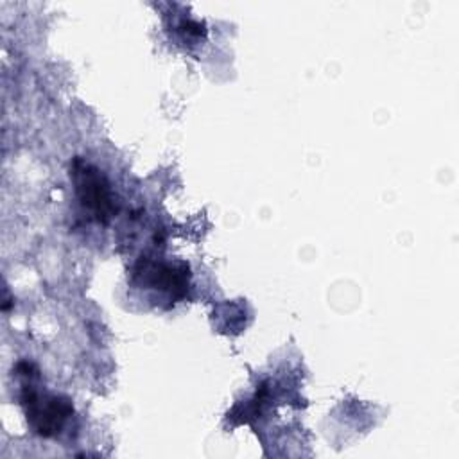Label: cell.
I'll return each instance as SVG.
<instances>
[{"mask_svg":"<svg viewBox=\"0 0 459 459\" xmlns=\"http://www.w3.org/2000/svg\"><path fill=\"white\" fill-rule=\"evenodd\" d=\"M22 405L32 430L43 437L61 432L65 421L72 416L74 407L61 396H41L34 387L25 385L22 391Z\"/></svg>","mask_w":459,"mask_h":459,"instance_id":"obj_1","label":"cell"},{"mask_svg":"<svg viewBox=\"0 0 459 459\" xmlns=\"http://www.w3.org/2000/svg\"><path fill=\"white\" fill-rule=\"evenodd\" d=\"M72 178L82 208L91 212L99 222H108L115 212V204L106 178L95 167L81 160H75Z\"/></svg>","mask_w":459,"mask_h":459,"instance_id":"obj_2","label":"cell"},{"mask_svg":"<svg viewBox=\"0 0 459 459\" xmlns=\"http://www.w3.org/2000/svg\"><path fill=\"white\" fill-rule=\"evenodd\" d=\"M143 274H149V281L152 287L170 292L174 298H181L188 285V267L185 264H151L145 262Z\"/></svg>","mask_w":459,"mask_h":459,"instance_id":"obj_3","label":"cell"}]
</instances>
